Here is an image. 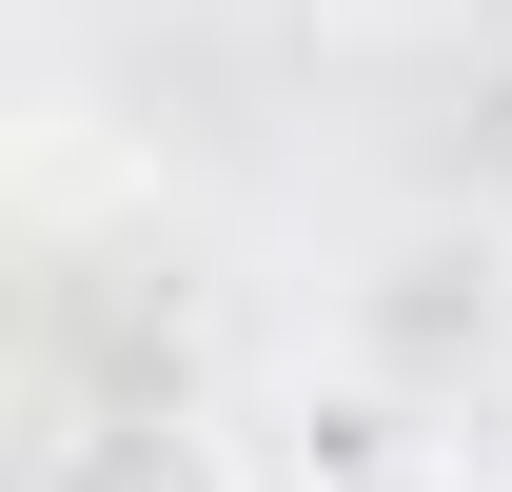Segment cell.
Instances as JSON below:
<instances>
[{
	"mask_svg": "<svg viewBox=\"0 0 512 492\" xmlns=\"http://www.w3.org/2000/svg\"><path fill=\"white\" fill-rule=\"evenodd\" d=\"M296 492H493V473H473V453H453L434 414H375L355 453H335V473H296Z\"/></svg>",
	"mask_w": 512,
	"mask_h": 492,
	"instance_id": "obj_1",
	"label": "cell"
}]
</instances>
